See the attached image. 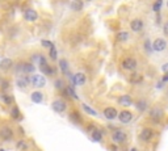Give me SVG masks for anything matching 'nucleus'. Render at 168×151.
I'll list each match as a JSON object with an SVG mask.
<instances>
[{
	"mask_svg": "<svg viewBox=\"0 0 168 151\" xmlns=\"http://www.w3.org/2000/svg\"><path fill=\"white\" fill-rule=\"evenodd\" d=\"M53 109L54 112H57V113H62V112H64L67 109V104H66L64 100H62V98H57V100H54V103L51 104Z\"/></svg>",
	"mask_w": 168,
	"mask_h": 151,
	"instance_id": "f257e3e1",
	"label": "nucleus"
},
{
	"mask_svg": "<svg viewBox=\"0 0 168 151\" xmlns=\"http://www.w3.org/2000/svg\"><path fill=\"white\" fill-rule=\"evenodd\" d=\"M30 83L34 85L36 88H42L46 84V79L42 75H33L30 78Z\"/></svg>",
	"mask_w": 168,
	"mask_h": 151,
	"instance_id": "f03ea898",
	"label": "nucleus"
},
{
	"mask_svg": "<svg viewBox=\"0 0 168 151\" xmlns=\"http://www.w3.org/2000/svg\"><path fill=\"white\" fill-rule=\"evenodd\" d=\"M155 135V131L152 129H150V127H144L142 130V133H141V139L143 141V142H150L151 139L154 138Z\"/></svg>",
	"mask_w": 168,
	"mask_h": 151,
	"instance_id": "7ed1b4c3",
	"label": "nucleus"
},
{
	"mask_svg": "<svg viewBox=\"0 0 168 151\" xmlns=\"http://www.w3.org/2000/svg\"><path fill=\"white\" fill-rule=\"evenodd\" d=\"M166 47H167V42H166V39H163V38H156L152 44V49L158 53L166 50Z\"/></svg>",
	"mask_w": 168,
	"mask_h": 151,
	"instance_id": "20e7f679",
	"label": "nucleus"
},
{
	"mask_svg": "<svg viewBox=\"0 0 168 151\" xmlns=\"http://www.w3.org/2000/svg\"><path fill=\"white\" fill-rule=\"evenodd\" d=\"M0 138L4 141H9L13 138V131L9 126H3L1 129H0Z\"/></svg>",
	"mask_w": 168,
	"mask_h": 151,
	"instance_id": "39448f33",
	"label": "nucleus"
},
{
	"mask_svg": "<svg viewBox=\"0 0 168 151\" xmlns=\"http://www.w3.org/2000/svg\"><path fill=\"white\" fill-rule=\"evenodd\" d=\"M122 67L125 68V70H129V71L135 70V67H137V61H135L134 58H126V59H124Z\"/></svg>",
	"mask_w": 168,
	"mask_h": 151,
	"instance_id": "423d86ee",
	"label": "nucleus"
},
{
	"mask_svg": "<svg viewBox=\"0 0 168 151\" xmlns=\"http://www.w3.org/2000/svg\"><path fill=\"white\" fill-rule=\"evenodd\" d=\"M118 118H120V121L122 124H127L133 120V113L129 110H121L120 113H118Z\"/></svg>",
	"mask_w": 168,
	"mask_h": 151,
	"instance_id": "0eeeda50",
	"label": "nucleus"
},
{
	"mask_svg": "<svg viewBox=\"0 0 168 151\" xmlns=\"http://www.w3.org/2000/svg\"><path fill=\"white\" fill-rule=\"evenodd\" d=\"M164 116V112L163 109H160V108H152V109L150 110V117L152 118L154 121H160Z\"/></svg>",
	"mask_w": 168,
	"mask_h": 151,
	"instance_id": "6e6552de",
	"label": "nucleus"
},
{
	"mask_svg": "<svg viewBox=\"0 0 168 151\" xmlns=\"http://www.w3.org/2000/svg\"><path fill=\"white\" fill-rule=\"evenodd\" d=\"M112 138H113L114 142L124 143L125 141H126V134H125V131H122V130H116L113 134H112Z\"/></svg>",
	"mask_w": 168,
	"mask_h": 151,
	"instance_id": "1a4fd4ad",
	"label": "nucleus"
},
{
	"mask_svg": "<svg viewBox=\"0 0 168 151\" xmlns=\"http://www.w3.org/2000/svg\"><path fill=\"white\" fill-rule=\"evenodd\" d=\"M24 19L26 20V21H36V20L38 19V13L34 11V9H32V8H29V9H26L25 13H24Z\"/></svg>",
	"mask_w": 168,
	"mask_h": 151,
	"instance_id": "9d476101",
	"label": "nucleus"
},
{
	"mask_svg": "<svg viewBox=\"0 0 168 151\" xmlns=\"http://www.w3.org/2000/svg\"><path fill=\"white\" fill-rule=\"evenodd\" d=\"M72 81H74L75 85H83V84H85V81H87V78H85V75L83 72H78V74L74 75Z\"/></svg>",
	"mask_w": 168,
	"mask_h": 151,
	"instance_id": "9b49d317",
	"label": "nucleus"
},
{
	"mask_svg": "<svg viewBox=\"0 0 168 151\" xmlns=\"http://www.w3.org/2000/svg\"><path fill=\"white\" fill-rule=\"evenodd\" d=\"M143 21L141 19H134L133 21L130 22V28L133 32H141L143 29Z\"/></svg>",
	"mask_w": 168,
	"mask_h": 151,
	"instance_id": "f8f14e48",
	"label": "nucleus"
},
{
	"mask_svg": "<svg viewBox=\"0 0 168 151\" xmlns=\"http://www.w3.org/2000/svg\"><path fill=\"white\" fill-rule=\"evenodd\" d=\"M104 116H105V118H108V120H114V118L118 116V112L114 109L113 107H108L104 109Z\"/></svg>",
	"mask_w": 168,
	"mask_h": 151,
	"instance_id": "ddd939ff",
	"label": "nucleus"
},
{
	"mask_svg": "<svg viewBox=\"0 0 168 151\" xmlns=\"http://www.w3.org/2000/svg\"><path fill=\"white\" fill-rule=\"evenodd\" d=\"M39 70L44 72L45 75H47V76H51V75L54 74V70H53L51 66L47 64V62H44V63L39 64Z\"/></svg>",
	"mask_w": 168,
	"mask_h": 151,
	"instance_id": "4468645a",
	"label": "nucleus"
},
{
	"mask_svg": "<svg viewBox=\"0 0 168 151\" xmlns=\"http://www.w3.org/2000/svg\"><path fill=\"white\" fill-rule=\"evenodd\" d=\"M118 103L121 105H124V107H130L133 104V98L129 95H122V96H120V98H118Z\"/></svg>",
	"mask_w": 168,
	"mask_h": 151,
	"instance_id": "2eb2a0df",
	"label": "nucleus"
},
{
	"mask_svg": "<svg viewBox=\"0 0 168 151\" xmlns=\"http://www.w3.org/2000/svg\"><path fill=\"white\" fill-rule=\"evenodd\" d=\"M12 66H13V62L11 58H4L3 61H0V68H1L3 71H8Z\"/></svg>",
	"mask_w": 168,
	"mask_h": 151,
	"instance_id": "dca6fc26",
	"label": "nucleus"
},
{
	"mask_svg": "<svg viewBox=\"0 0 168 151\" xmlns=\"http://www.w3.org/2000/svg\"><path fill=\"white\" fill-rule=\"evenodd\" d=\"M30 84V79H28L26 76H22V78H19L17 80H16V85H17L19 88H26L28 85Z\"/></svg>",
	"mask_w": 168,
	"mask_h": 151,
	"instance_id": "f3484780",
	"label": "nucleus"
},
{
	"mask_svg": "<svg viewBox=\"0 0 168 151\" xmlns=\"http://www.w3.org/2000/svg\"><path fill=\"white\" fill-rule=\"evenodd\" d=\"M71 9L75 12H79L84 8V4H83V0H72L71 1Z\"/></svg>",
	"mask_w": 168,
	"mask_h": 151,
	"instance_id": "a211bd4d",
	"label": "nucleus"
},
{
	"mask_svg": "<svg viewBox=\"0 0 168 151\" xmlns=\"http://www.w3.org/2000/svg\"><path fill=\"white\" fill-rule=\"evenodd\" d=\"M30 98H32L33 103L38 104V103H42V100H44V95H42V92L36 91V92H33V93H32Z\"/></svg>",
	"mask_w": 168,
	"mask_h": 151,
	"instance_id": "6ab92c4d",
	"label": "nucleus"
},
{
	"mask_svg": "<svg viewBox=\"0 0 168 151\" xmlns=\"http://www.w3.org/2000/svg\"><path fill=\"white\" fill-rule=\"evenodd\" d=\"M59 68H61V71L63 72V74H66V75L70 74V71H68V63L66 59H61V61H59Z\"/></svg>",
	"mask_w": 168,
	"mask_h": 151,
	"instance_id": "aec40b11",
	"label": "nucleus"
},
{
	"mask_svg": "<svg viewBox=\"0 0 168 151\" xmlns=\"http://www.w3.org/2000/svg\"><path fill=\"white\" fill-rule=\"evenodd\" d=\"M0 100H1V103L5 104V105H11L13 103V97L9 96V95H7V93L0 95Z\"/></svg>",
	"mask_w": 168,
	"mask_h": 151,
	"instance_id": "412c9836",
	"label": "nucleus"
},
{
	"mask_svg": "<svg viewBox=\"0 0 168 151\" xmlns=\"http://www.w3.org/2000/svg\"><path fill=\"white\" fill-rule=\"evenodd\" d=\"M91 137H92V139H93L95 142H100V141L103 139V133H101L100 130H93L92 131V134H91Z\"/></svg>",
	"mask_w": 168,
	"mask_h": 151,
	"instance_id": "4be33fe9",
	"label": "nucleus"
},
{
	"mask_svg": "<svg viewBox=\"0 0 168 151\" xmlns=\"http://www.w3.org/2000/svg\"><path fill=\"white\" fill-rule=\"evenodd\" d=\"M36 68L34 66L32 63H24V67H22V72H25V74H29V72H33Z\"/></svg>",
	"mask_w": 168,
	"mask_h": 151,
	"instance_id": "5701e85b",
	"label": "nucleus"
},
{
	"mask_svg": "<svg viewBox=\"0 0 168 151\" xmlns=\"http://www.w3.org/2000/svg\"><path fill=\"white\" fill-rule=\"evenodd\" d=\"M11 116H12V118H15V120H20V118H21V114H20V109H19L17 107H15V108L12 109Z\"/></svg>",
	"mask_w": 168,
	"mask_h": 151,
	"instance_id": "b1692460",
	"label": "nucleus"
},
{
	"mask_svg": "<svg viewBox=\"0 0 168 151\" xmlns=\"http://www.w3.org/2000/svg\"><path fill=\"white\" fill-rule=\"evenodd\" d=\"M162 5H163V0H156V1L154 3V5H152L154 11H155V12H159L160 8H162Z\"/></svg>",
	"mask_w": 168,
	"mask_h": 151,
	"instance_id": "393cba45",
	"label": "nucleus"
},
{
	"mask_svg": "<svg viewBox=\"0 0 168 151\" xmlns=\"http://www.w3.org/2000/svg\"><path fill=\"white\" fill-rule=\"evenodd\" d=\"M117 38H118V41H126V39L129 38V33H126V32H121V33H118Z\"/></svg>",
	"mask_w": 168,
	"mask_h": 151,
	"instance_id": "a878e982",
	"label": "nucleus"
},
{
	"mask_svg": "<svg viewBox=\"0 0 168 151\" xmlns=\"http://www.w3.org/2000/svg\"><path fill=\"white\" fill-rule=\"evenodd\" d=\"M83 109L87 112L88 114H91V116H97V113H96V110H93L92 108H90L88 105H85V104H83Z\"/></svg>",
	"mask_w": 168,
	"mask_h": 151,
	"instance_id": "bb28decb",
	"label": "nucleus"
},
{
	"mask_svg": "<svg viewBox=\"0 0 168 151\" xmlns=\"http://www.w3.org/2000/svg\"><path fill=\"white\" fill-rule=\"evenodd\" d=\"M137 108L139 110H146V108H147V103L144 100H141V101H138V104H137Z\"/></svg>",
	"mask_w": 168,
	"mask_h": 151,
	"instance_id": "cd10ccee",
	"label": "nucleus"
},
{
	"mask_svg": "<svg viewBox=\"0 0 168 151\" xmlns=\"http://www.w3.org/2000/svg\"><path fill=\"white\" fill-rule=\"evenodd\" d=\"M66 92H67V95H70V96H71V97H74V98H76V100H78V98H79V96H78V95H76V93H75V91H74V90H72V88H71V87H67V88H66Z\"/></svg>",
	"mask_w": 168,
	"mask_h": 151,
	"instance_id": "c85d7f7f",
	"label": "nucleus"
},
{
	"mask_svg": "<svg viewBox=\"0 0 168 151\" xmlns=\"http://www.w3.org/2000/svg\"><path fill=\"white\" fill-rule=\"evenodd\" d=\"M55 87H57L58 90L63 91V90H64V84H63V80H62V79H57V80H55Z\"/></svg>",
	"mask_w": 168,
	"mask_h": 151,
	"instance_id": "c756f323",
	"label": "nucleus"
},
{
	"mask_svg": "<svg viewBox=\"0 0 168 151\" xmlns=\"http://www.w3.org/2000/svg\"><path fill=\"white\" fill-rule=\"evenodd\" d=\"M50 58L53 59V61L57 59V49H55V46H53V47L50 49Z\"/></svg>",
	"mask_w": 168,
	"mask_h": 151,
	"instance_id": "7c9ffc66",
	"label": "nucleus"
},
{
	"mask_svg": "<svg viewBox=\"0 0 168 151\" xmlns=\"http://www.w3.org/2000/svg\"><path fill=\"white\" fill-rule=\"evenodd\" d=\"M131 83H141L142 81V76H139V75H135V76H133L130 79Z\"/></svg>",
	"mask_w": 168,
	"mask_h": 151,
	"instance_id": "2f4dec72",
	"label": "nucleus"
},
{
	"mask_svg": "<svg viewBox=\"0 0 168 151\" xmlns=\"http://www.w3.org/2000/svg\"><path fill=\"white\" fill-rule=\"evenodd\" d=\"M42 46H44V47H49V49H51L54 45H53L50 41H46V39H42Z\"/></svg>",
	"mask_w": 168,
	"mask_h": 151,
	"instance_id": "473e14b6",
	"label": "nucleus"
},
{
	"mask_svg": "<svg viewBox=\"0 0 168 151\" xmlns=\"http://www.w3.org/2000/svg\"><path fill=\"white\" fill-rule=\"evenodd\" d=\"M22 67H24V63H19L15 67V72H22Z\"/></svg>",
	"mask_w": 168,
	"mask_h": 151,
	"instance_id": "72a5a7b5",
	"label": "nucleus"
},
{
	"mask_svg": "<svg viewBox=\"0 0 168 151\" xmlns=\"http://www.w3.org/2000/svg\"><path fill=\"white\" fill-rule=\"evenodd\" d=\"M19 149H26L28 147V144H26V142H24V141H20L19 144H17Z\"/></svg>",
	"mask_w": 168,
	"mask_h": 151,
	"instance_id": "f704fd0d",
	"label": "nucleus"
},
{
	"mask_svg": "<svg viewBox=\"0 0 168 151\" xmlns=\"http://www.w3.org/2000/svg\"><path fill=\"white\" fill-rule=\"evenodd\" d=\"M162 71L164 72V74H168V63H164L162 66Z\"/></svg>",
	"mask_w": 168,
	"mask_h": 151,
	"instance_id": "c9c22d12",
	"label": "nucleus"
},
{
	"mask_svg": "<svg viewBox=\"0 0 168 151\" xmlns=\"http://www.w3.org/2000/svg\"><path fill=\"white\" fill-rule=\"evenodd\" d=\"M163 32H164V34H166V36H168V21L163 26Z\"/></svg>",
	"mask_w": 168,
	"mask_h": 151,
	"instance_id": "e433bc0d",
	"label": "nucleus"
},
{
	"mask_svg": "<svg viewBox=\"0 0 168 151\" xmlns=\"http://www.w3.org/2000/svg\"><path fill=\"white\" fill-rule=\"evenodd\" d=\"M162 81H168V74H166V76L162 78Z\"/></svg>",
	"mask_w": 168,
	"mask_h": 151,
	"instance_id": "4c0bfd02",
	"label": "nucleus"
},
{
	"mask_svg": "<svg viewBox=\"0 0 168 151\" xmlns=\"http://www.w3.org/2000/svg\"><path fill=\"white\" fill-rule=\"evenodd\" d=\"M131 151H137V150L135 149H131Z\"/></svg>",
	"mask_w": 168,
	"mask_h": 151,
	"instance_id": "58836bf2",
	"label": "nucleus"
},
{
	"mask_svg": "<svg viewBox=\"0 0 168 151\" xmlns=\"http://www.w3.org/2000/svg\"><path fill=\"white\" fill-rule=\"evenodd\" d=\"M0 151H4V150H3V149H1V150H0Z\"/></svg>",
	"mask_w": 168,
	"mask_h": 151,
	"instance_id": "ea45409f",
	"label": "nucleus"
},
{
	"mask_svg": "<svg viewBox=\"0 0 168 151\" xmlns=\"http://www.w3.org/2000/svg\"><path fill=\"white\" fill-rule=\"evenodd\" d=\"M167 7H168V3H167Z\"/></svg>",
	"mask_w": 168,
	"mask_h": 151,
	"instance_id": "a19ab883",
	"label": "nucleus"
},
{
	"mask_svg": "<svg viewBox=\"0 0 168 151\" xmlns=\"http://www.w3.org/2000/svg\"><path fill=\"white\" fill-rule=\"evenodd\" d=\"M88 1H91V0H88Z\"/></svg>",
	"mask_w": 168,
	"mask_h": 151,
	"instance_id": "79ce46f5",
	"label": "nucleus"
},
{
	"mask_svg": "<svg viewBox=\"0 0 168 151\" xmlns=\"http://www.w3.org/2000/svg\"><path fill=\"white\" fill-rule=\"evenodd\" d=\"M167 95H168V92H167Z\"/></svg>",
	"mask_w": 168,
	"mask_h": 151,
	"instance_id": "37998d69",
	"label": "nucleus"
}]
</instances>
